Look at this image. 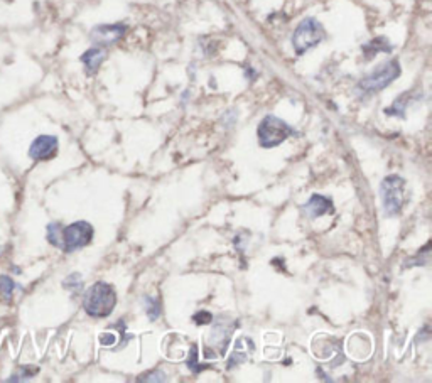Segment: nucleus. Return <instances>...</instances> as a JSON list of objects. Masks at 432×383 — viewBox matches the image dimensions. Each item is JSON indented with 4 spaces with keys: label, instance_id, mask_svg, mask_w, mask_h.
Segmentation results:
<instances>
[{
    "label": "nucleus",
    "instance_id": "nucleus-1",
    "mask_svg": "<svg viewBox=\"0 0 432 383\" xmlns=\"http://www.w3.org/2000/svg\"><path fill=\"white\" fill-rule=\"evenodd\" d=\"M117 294L114 287L107 282H97L83 297V308L92 318H108L114 313Z\"/></svg>",
    "mask_w": 432,
    "mask_h": 383
},
{
    "label": "nucleus",
    "instance_id": "nucleus-5",
    "mask_svg": "<svg viewBox=\"0 0 432 383\" xmlns=\"http://www.w3.org/2000/svg\"><path fill=\"white\" fill-rule=\"evenodd\" d=\"M380 195L387 215H399L405 203V181L397 174L387 176L382 181Z\"/></svg>",
    "mask_w": 432,
    "mask_h": 383
},
{
    "label": "nucleus",
    "instance_id": "nucleus-6",
    "mask_svg": "<svg viewBox=\"0 0 432 383\" xmlns=\"http://www.w3.org/2000/svg\"><path fill=\"white\" fill-rule=\"evenodd\" d=\"M63 240H61V249L66 254L71 252L83 249L87 247L93 238V227L88 222H76L70 227L63 228Z\"/></svg>",
    "mask_w": 432,
    "mask_h": 383
},
{
    "label": "nucleus",
    "instance_id": "nucleus-17",
    "mask_svg": "<svg viewBox=\"0 0 432 383\" xmlns=\"http://www.w3.org/2000/svg\"><path fill=\"white\" fill-rule=\"evenodd\" d=\"M186 365H188V368H189V370H191L193 373H200L201 370H205V368H206V365H200V363H198V350H196V346H193L191 357L188 358Z\"/></svg>",
    "mask_w": 432,
    "mask_h": 383
},
{
    "label": "nucleus",
    "instance_id": "nucleus-18",
    "mask_svg": "<svg viewBox=\"0 0 432 383\" xmlns=\"http://www.w3.org/2000/svg\"><path fill=\"white\" fill-rule=\"evenodd\" d=\"M34 373H38V368H33V367H22V368H21V375L12 377V378H11V382H17V380H24V378H31V377H34Z\"/></svg>",
    "mask_w": 432,
    "mask_h": 383
},
{
    "label": "nucleus",
    "instance_id": "nucleus-14",
    "mask_svg": "<svg viewBox=\"0 0 432 383\" xmlns=\"http://www.w3.org/2000/svg\"><path fill=\"white\" fill-rule=\"evenodd\" d=\"M14 289H16V282L11 277L0 276V297H2V301L11 303Z\"/></svg>",
    "mask_w": 432,
    "mask_h": 383
},
{
    "label": "nucleus",
    "instance_id": "nucleus-10",
    "mask_svg": "<svg viewBox=\"0 0 432 383\" xmlns=\"http://www.w3.org/2000/svg\"><path fill=\"white\" fill-rule=\"evenodd\" d=\"M107 53L103 51L102 48H92L88 49L87 53L81 54V63L85 65V70H87L88 75H94L98 71V68L102 66V63L105 61Z\"/></svg>",
    "mask_w": 432,
    "mask_h": 383
},
{
    "label": "nucleus",
    "instance_id": "nucleus-4",
    "mask_svg": "<svg viewBox=\"0 0 432 383\" xmlns=\"http://www.w3.org/2000/svg\"><path fill=\"white\" fill-rule=\"evenodd\" d=\"M294 134V129H292L291 125H287L286 122L277 119V117L274 115L265 117V119L260 122L259 129H256L260 146L265 149L281 146L284 141H287V139Z\"/></svg>",
    "mask_w": 432,
    "mask_h": 383
},
{
    "label": "nucleus",
    "instance_id": "nucleus-2",
    "mask_svg": "<svg viewBox=\"0 0 432 383\" xmlns=\"http://www.w3.org/2000/svg\"><path fill=\"white\" fill-rule=\"evenodd\" d=\"M399 76H400L399 61L397 60L387 61L360 81L358 87H357V92H358V95H362V97H370V95H373V93L385 90L389 85L394 83Z\"/></svg>",
    "mask_w": 432,
    "mask_h": 383
},
{
    "label": "nucleus",
    "instance_id": "nucleus-12",
    "mask_svg": "<svg viewBox=\"0 0 432 383\" xmlns=\"http://www.w3.org/2000/svg\"><path fill=\"white\" fill-rule=\"evenodd\" d=\"M392 44L387 41V38H377L372 39L370 43H367L363 46V56L367 60H372L377 53H392Z\"/></svg>",
    "mask_w": 432,
    "mask_h": 383
},
{
    "label": "nucleus",
    "instance_id": "nucleus-8",
    "mask_svg": "<svg viewBox=\"0 0 432 383\" xmlns=\"http://www.w3.org/2000/svg\"><path fill=\"white\" fill-rule=\"evenodd\" d=\"M58 151V139L54 135H39L36 141L31 144L29 156L34 161H48L56 154Z\"/></svg>",
    "mask_w": 432,
    "mask_h": 383
},
{
    "label": "nucleus",
    "instance_id": "nucleus-19",
    "mask_svg": "<svg viewBox=\"0 0 432 383\" xmlns=\"http://www.w3.org/2000/svg\"><path fill=\"white\" fill-rule=\"evenodd\" d=\"M193 321H195L198 326H201V324H208V323H211L213 321V316H211L210 313H202V311H200V313L198 314H195V316H193Z\"/></svg>",
    "mask_w": 432,
    "mask_h": 383
},
{
    "label": "nucleus",
    "instance_id": "nucleus-11",
    "mask_svg": "<svg viewBox=\"0 0 432 383\" xmlns=\"http://www.w3.org/2000/svg\"><path fill=\"white\" fill-rule=\"evenodd\" d=\"M412 100H416V97H414L411 92L402 93L397 100L392 103V107L387 108L385 114L392 117H399V119H405V112H407L409 103H412Z\"/></svg>",
    "mask_w": 432,
    "mask_h": 383
},
{
    "label": "nucleus",
    "instance_id": "nucleus-7",
    "mask_svg": "<svg viewBox=\"0 0 432 383\" xmlns=\"http://www.w3.org/2000/svg\"><path fill=\"white\" fill-rule=\"evenodd\" d=\"M125 33H127V26L125 24H102L93 27L92 33H90V39L97 46H112V44L119 43Z\"/></svg>",
    "mask_w": 432,
    "mask_h": 383
},
{
    "label": "nucleus",
    "instance_id": "nucleus-9",
    "mask_svg": "<svg viewBox=\"0 0 432 383\" xmlns=\"http://www.w3.org/2000/svg\"><path fill=\"white\" fill-rule=\"evenodd\" d=\"M333 201L331 198L321 196V195H313L309 198V201L303 206L304 213H308L310 218H319V216L330 215L333 213Z\"/></svg>",
    "mask_w": 432,
    "mask_h": 383
},
{
    "label": "nucleus",
    "instance_id": "nucleus-15",
    "mask_svg": "<svg viewBox=\"0 0 432 383\" xmlns=\"http://www.w3.org/2000/svg\"><path fill=\"white\" fill-rule=\"evenodd\" d=\"M63 228L60 223H49L48 225V242L54 247H60L61 249V240H63Z\"/></svg>",
    "mask_w": 432,
    "mask_h": 383
},
{
    "label": "nucleus",
    "instance_id": "nucleus-20",
    "mask_svg": "<svg viewBox=\"0 0 432 383\" xmlns=\"http://www.w3.org/2000/svg\"><path fill=\"white\" fill-rule=\"evenodd\" d=\"M147 377H141L139 380L141 382H164L166 377L164 373L162 372H151V373H146Z\"/></svg>",
    "mask_w": 432,
    "mask_h": 383
},
{
    "label": "nucleus",
    "instance_id": "nucleus-3",
    "mask_svg": "<svg viewBox=\"0 0 432 383\" xmlns=\"http://www.w3.org/2000/svg\"><path fill=\"white\" fill-rule=\"evenodd\" d=\"M324 38H326V31H324L321 22L314 17H306L292 34V46H294L297 56H303L309 49L316 48Z\"/></svg>",
    "mask_w": 432,
    "mask_h": 383
},
{
    "label": "nucleus",
    "instance_id": "nucleus-16",
    "mask_svg": "<svg viewBox=\"0 0 432 383\" xmlns=\"http://www.w3.org/2000/svg\"><path fill=\"white\" fill-rule=\"evenodd\" d=\"M63 287L73 292H80L81 287H83V281H81L80 274H71V276H68L65 282H63Z\"/></svg>",
    "mask_w": 432,
    "mask_h": 383
},
{
    "label": "nucleus",
    "instance_id": "nucleus-13",
    "mask_svg": "<svg viewBox=\"0 0 432 383\" xmlns=\"http://www.w3.org/2000/svg\"><path fill=\"white\" fill-rule=\"evenodd\" d=\"M142 303H144V308H146V313H147L148 319L156 321V319L161 316V303H159V299H154V297L146 296L142 299Z\"/></svg>",
    "mask_w": 432,
    "mask_h": 383
}]
</instances>
